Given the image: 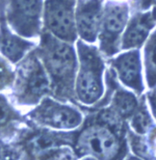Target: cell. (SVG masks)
Masks as SVG:
<instances>
[{"instance_id":"cell-1","label":"cell","mask_w":156,"mask_h":160,"mask_svg":"<svg viewBox=\"0 0 156 160\" xmlns=\"http://www.w3.org/2000/svg\"><path fill=\"white\" fill-rule=\"evenodd\" d=\"M36 51L49 77L51 96L58 100L74 101L77 59L72 45L43 29Z\"/></svg>"},{"instance_id":"cell-19","label":"cell","mask_w":156,"mask_h":160,"mask_svg":"<svg viewBox=\"0 0 156 160\" xmlns=\"http://www.w3.org/2000/svg\"><path fill=\"white\" fill-rule=\"evenodd\" d=\"M22 158L21 153L15 145H8L0 140V159Z\"/></svg>"},{"instance_id":"cell-2","label":"cell","mask_w":156,"mask_h":160,"mask_svg":"<svg viewBox=\"0 0 156 160\" xmlns=\"http://www.w3.org/2000/svg\"><path fill=\"white\" fill-rule=\"evenodd\" d=\"M74 133L54 132L27 122V128L21 129L13 143L21 153L29 159H73Z\"/></svg>"},{"instance_id":"cell-15","label":"cell","mask_w":156,"mask_h":160,"mask_svg":"<svg viewBox=\"0 0 156 160\" xmlns=\"http://www.w3.org/2000/svg\"><path fill=\"white\" fill-rule=\"evenodd\" d=\"M138 107V101L135 96L125 91H118L115 94L112 108L120 118H130Z\"/></svg>"},{"instance_id":"cell-12","label":"cell","mask_w":156,"mask_h":160,"mask_svg":"<svg viewBox=\"0 0 156 160\" xmlns=\"http://www.w3.org/2000/svg\"><path fill=\"white\" fill-rule=\"evenodd\" d=\"M154 11L140 12L129 18L124 31L121 47L124 49L138 48L146 42L150 31L155 25Z\"/></svg>"},{"instance_id":"cell-6","label":"cell","mask_w":156,"mask_h":160,"mask_svg":"<svg viewBox=\"0 0 156 160\" xmlns=\"http://www.w3.org/2000/svg\"><path fill=\"white\" fill-rule=\"evenodd\" d=\"M43 0H7L5 18L18 35L34 38L41 33Z\"/></svg>"},{"instance_id":"cell-16","label":"cell","mask_w":156,"mask_h":160,"mask_svg":"<svg viewBox=\"0 0 156 160\" xmlns=\"http://www.w3.org/2000/svg\"><path fill=\"white\" fill-rule=\"evenodd\" d=\"M144 63L148 82L152 87L156 85V31L147 42L144 49Z\"/></svg>"},{"instance_id":"cell-13","label":"cell","mask_w":156,"mask_h":160,"mask_svg":"<svg viewBox=\"0 0 156 160\" xmlns=\"http://www.w3.org/2000/svg\"><path fill=\"white\" fill-rule=\"evenodd\" d=\"M34 47V43L21 39L10 32L5 16L0 20V52L14 64L23 59L26 53Z\"/></svg>"},{"instance_id":"cell-14","label":"cell","mask_w":156,"mask_h":160,"mask_svg":"<svg viewBox=\"0 0 156 160\" xmlns=\"http://www.w3.org/2000/svg\"><path fill=\"white\" fill-rule=\"evenodd\" d=\"M26 122L25 119L0 95V137H10L17 132V125Z\"/></svg>"},{"instance_id":"cell-9","label":"cell","mask_w":156,"mask_h":160,"mask_svg":"<svg viewBox=\"0 0 156 160\" xmlns=\"http://www.w3.org/2000/svg\"><path fill=\"white\" fill-rule=\"evenodd\" d=\"M75 3L76 0H44L43 29L62 41L73 42L77 36L74 18Z\"/></svg>"},{"instance_id":"cell-10","label":"cell","mask_w":156,"mask_h":160,"mask_svg":"<svg viewBox=\"0 0 156 160\" xmlns=\"http://www.w3.org/2000/svg\"><path fill=\"white\" fill-rule=\"evenodd\" d=\"M103 5L104 0H76L75 27L82 41L95 42L101 24Z\"/></svg>"},{"instance_id":"cell-5","label":"cell","mask_w":156,"mask_h":160,"mask_svg":"<svg viewBox=\"0 0 156 160\" xmlns=\"http://www.w3.org/2000/svg\"><path fill=\"white\" fill-rule=\"evenodd\" d=\"M114 128L98 119L88 122L74 135L72 148L76 156H94L98 159H112L118 156L120 141Z\"/></svg>"},{"instance_id":"cell-11","label":"cell","mask_w":156,"mask_h":160,"mask_svg":"<svg viewBox=\"0 0 156 160\" xmlns=\"http://www.w3.org/2000/svg\"><path fill=\"white\" fill-rule=\"evenodd\" d=\"M112 66L115 68L119 79L126 87L139 94L143 92L142 66L138 49L129 50L118 56L112 61Z\"/></svg>"},{"instance_id":"cell-3","label":"cell","mask_w":156,"mask_h":160,"mask_svg":"<svg viewBox=\"0 0 156 160\" xmlns=\"http://www.w3.org/2000/svg\"><path fill=\"white\" fill-rule=\"evenodd\" d=\"M51 85L36 48L18 64L13 83V97L17 104L34 105L42 98L50 96Z\"/></svg>"},{"instance_id":"cell-7","label":"cell","mask_w":156,"mask_h":160,"mask_svg":"<svg viewBox=\"0 0 156 160\" xmlns=\"http://www.w3.org/2000/svg\"><path fill=\"white\" fill-rule=\"evenodd\" d=\"M26 118L38 127H49L57 129H72L79 127L82 122V115L77 109L55 101L48 96L40 101L39 105Z\"/></svg>"},{"instance_id":"cell-20","label":"cell","mask_w":156,"mask_h":160,"mask_svg":"<svg viewBox=\"0 0 156 160\" xmlns=\"http://www.w3.org/2000/svg\"><path fill=\"white\" fill-rule=\"evenodd\" d=\"M149 103L152 109L153 116L156 119V94H150L149 96Z\"/></svg>"},{"instance_id":"cell-4","label":"cell","mask_w":156,"mask_h":160,"mask_svg":"<svg viewBox=\"0 0 156 160\" xmlns=\"http://www.w3.org/2000/svg\"><path fill=\"white\" fill-rule=\"evenodd\" d=\"M77 53L79 71L75 78L74 92L80 102L92 105L103 95L104 64L96 48L85 44L82 40L77 42Z\"/></svg>"},{"instance_id":"cell-18","label":"cell","mask_w":156,"mask_h":160,"mask_svg":"<svg viewBox=\"0 0 156 160\" xmlns=\"http://www.w3.org/2000/svg\"><path fill=\"white\" fill-rule=\"evenodd\" d=\"M15 72L11 70L8 63L0 57V91L13 86Z\"/></svg>"},{"instance_id":"cell-8","label":"cell","mask_w":156,"mask_h":160,"mask_svg":"<svg viewBox=\"0 0 156 160\" xmlns=\"http://www.w3.org/2000/svg\"><path fill=\"white\" fill-rule=\"evenodd\" d=\"M129 15V5L125 1L109 0L104 3L98 37L100 48L106 55L117 52L119 38L128 23Z\"/></svg>"},{"instance_id":"cell-17","label":"cell","mask_w":156,"mask_h":160,"mask_svg":"<svg viewBox=\"0 0 156 160\" xmlns=\"http://www.w3.org/2000/svg\"><path fill=\"white\" fill-rule=\"evenodd\" d=\"M130 118L131 128L138 134H146L151 128L152 122L144 105L138 106Z\"/></svg>"},{"instance_id":"cell-21","label":"cell","mask_w":156,"mask_h":160,"mask_svg":"<svg viewBox=\"0 0 156 160\" xmlns=\"http://www.w3.org/2000/svg\"><path fill=\"white\" fill-rule=\"evenodd\" d=\"M7 4V0H0V14L5 16V8Z\"/></svg>"},{"instance_id":"cell-22","label":"cell","mask_w":156,"mask_h":160,"mask_svg":"<svg viewBox=\"0 0 156 160\" xmlns=\"http://www.w3.org/2000/svg\"><path fill=\"white\" fill-rule=\"evenodd\" d=\"M3 16H4V15H1V14H0V20H1V18H2Z\"/></svg>"}]
</instances>
